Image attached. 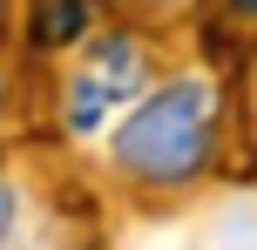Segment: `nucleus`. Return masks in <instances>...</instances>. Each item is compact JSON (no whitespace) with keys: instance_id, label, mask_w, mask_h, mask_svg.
<instances>
[{"instance_id":"nucleus-1","label":"nucleus","mask_w":257,"mask_h":250,"mask_svg":"<svg viewBox=\"0 0 257 250\" xmlns=\"http://www.w3.org/2000/svg\"><path fill=\"white\" fill-rule=\"evenodd\" d=\"M217 129H223V88L217 81L210 75H163L115 122L108 162L128 183L183 189V183H196L217 162Z\"/></svg>"},{"instance_id":"nucleus-2","label":"nucleus","mask_w":257,"mask_h":250,"mask_svg":"<svg viewBox=\"0 0 257 250\" xmlns=\"http://www.w3.org/2000/svg\"><path fill=\"white\" fill-rule=\"evenodd\" d=\"M156 81V61L149 48H142V34H128V27H108V34H88L75 54V68H68V88H61V122L68 135H95L108 115H128V108L149 95Z\"/></svg>"},{"instance_id":"nucleus-3","label":"nucleus","mask_w":257,"mask_h":250,"mask_svg":"<svg viewBox=\"0 0 257 250\" xmlns=\"http://www.w3.org/2000/svg\"><path fill=\"white\" fill-rule=\"evenodd\" d=\"M95 14H102V0H34L27 7V48H41V54L81 48Z\"/></svg>"},{"instance_id":"nucleus-4","label":"nucleus","mask_w":257,"mask_h":250,"mask_svg":"<svg viewBox=\"0 0 257 250\" xmlns=\"http://www.w3.org/2000/svg\"><path fill=\"white\" fill-rule=\"evenodd\" d=\"M108 14H122V21H176V14H190L196 0H102Z\"/></svg>"},{"instance_id":"nucleus-5","label":"nucleus","mask_w":257,"mask_h":250,"mask_svg":"<svg viewBox=\"0 0 257 250\" xmlns=\"http://www.w3.org/2000/svg\"><path fill=\"white\" fill-rule=\"evenodd\" d=\"M223 14L230 21H257V0H223Z\"/></svg>"},{"instance_id":"nucleus-6","label":"nucleus","mask_w":257,"mask_h":250,"mask_svg":"<svg viewBox=\"0 0 257 250\" xmlns=\"http://www.w3.org/2000/svg\"><path fill=\"white\" fill-rule=\"evenodd\" d=\"M7 102H14V75H7V61H0V115H7Z\"/></svg>"}]
</instances>
